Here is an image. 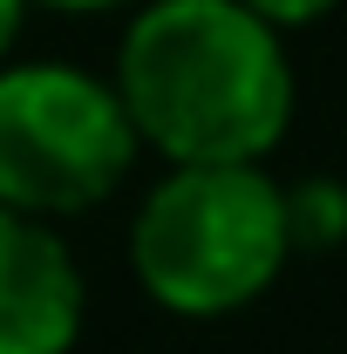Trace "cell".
Wrapping results in <instances>:
<instances>
[{
    "label": "cell",
    "mask_w": 347,
    "mask_h": 354,
    "mask_svg": "<svg viewBox=\"0 0 347 354\" xmlns=\"http://www.w3.org/2000/svg\"><path fill=\"white\" fill-rule=\"evenodd\" d=\"M109 82L164 164H265L293 123L286 35L245 0H143Z\"/></svg>",
    "instance_id": "obj_1"
},
{
    "label": "cell",
    "mask_w": 347,
    "mask_h": 354,
    "mask_svg": "<svg viewBox=\"0 0 347 354\" xmlns=\"http://www.w3.org/2000/svg\"><path fill=\"white\" fill-rule=\"evenodd\" d=\"M286 259V184H272L265 164H171L130 225L136 286L177 320H225L252 307Z\"/></svg>",
    "instance_id": "obj_2"
},
{
    "label": "cell",
    "mask_w": 347,
    "mask_h": 354,
    "mask_svg": "<svg viewBox=\"0 0 347 354\" xmlns=\"http://www.w3.org/2000/svg\"><path fill=\"white\" fill-rule=\"evenodd\" d=\"M136 123L109 75L68 62H0V205L28 218H75L123 191Z\"/></svg>",
    "instance_id": "obj_3"
},
{
    "label": "cell",
    "mask_w": 347,
    "mask_h": 354,
    "mask_svg": "<svg viewBox=\"0 0 347 354\" xmlns=\"http://www.w3.org/2000/svg\"><path fill=\"white\" fill-rule=\"evenodd\" d=\"M82 313L88 286L55 218L0 205V354H68Z\"/></svg>",
    "instance_id": "obj_4"
},
{
    "label": "cell",
    "mask_w": 347,
    "mask_h": 354,
    "mask_svg": "<svg viewBox=\"0 0 347 354\" xmlns=\"http://www.w3.org/2000/svg\"><path fill=\"white\" fill-rule=\"evenodd\" d=\"M286 225H293V252L341 245V239H347V191L327 184V177L293 184V191H286Z\"/></svg>",
    "instance_id": "obj_5"
},
{
    "label": "cell",
    "mask_w": 347,
    "mask_h": 354,
    "mask_svg": "<svg viewBox=\"0 0 347 354\" xmlns=\"http://www.w3.org/2000/svg\"><path fill=\"white\" fill-rule=\"evenodd\" d=\"M252 14H265L279 35H293V28H313V21H327L341 0H245Z\"/></svg>",
    "instance_id": "obj_6"
},
{
    "label": "cell",
    "mask_w": 347,
    "mask_h": 354,
    "mask_svg": "<svg viewBox=\"0 0 347 354\" xmlns=\"http://www.w3.org/2000/svg\"><path fill=\"white\" fill-rule=\"evenodd\" d=\"M21 21H28V0H0V62L14 55V41H21Z\"/></svg>",
    "instance_id": "obj_7"
},
{
    "label": "cell",
    "mask_w": 347,
    "mask_h": 354,
    "mask_svg": "<svg viewBox=\"0 0 347 354\" xmlns=\"http://www.w3.org/2000/svg\"><path fill=\"white\" fill-rule=\"evenodd\" d=\"M28 7H62V14H102V7H130V0H28Z\"/></svg>",
    "instance_id": "obj_8"
}]
</instances>
